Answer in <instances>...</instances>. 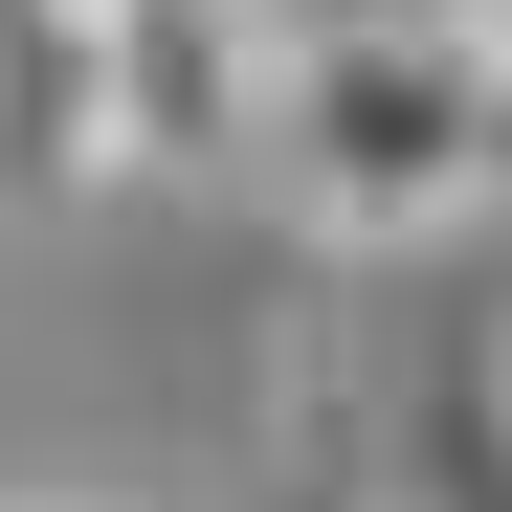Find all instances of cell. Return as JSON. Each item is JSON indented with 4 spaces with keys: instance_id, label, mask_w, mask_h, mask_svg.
<instances>
[{
    "instance_id": "obj_3",
    "label": "cell",
    "mask_w": 512,
    "mask_h": 512,
    "mask_svg": "<svg viewBox=\"0 0 512 512\" xmlns=\"http://www.w3.org/2000/svg\"><path fill=\"white\" fill-rule=\"evenodd\" d=\"M379 512H512V223L446 312H401L379 357Z\"/></svg>"
},
{
    "instance_id": "obj_1",
    "label": "cell",
    "mask_w": 512,
    "mask_h": 512,
    "mask_svg": "<svg viewBox=\"0 0 512 512\" xmlns=\"http://www.w3.org/2000/svg\"><path fill=\"white\" fill-rule=\"evenodd\" d=\"M268 156H290L312 245H357V268H446L512 223V90L468 67V23H401V0L268 45Z\"/></svg>"
},
{
    "instance_id": "obj_4",
    "label": "cell",
    "mask_w": 512,
    "mask_h": 512,
    "mask_svg": "<svg viewBox=\"0 0 512 512\" xmlns=\"http://www.w3.org/2000/svg\"><path fill=\"white\" fill-rule=\"evenodd\" d=\"M446 23H468V67H490V90H512V0H446Z\"/></svg>"
},
{
    "instance_id": "obj_2",
    "label": "cell",
    "mask_w": 512,
    "mask_h": 512,
    "mask_svg": "<svg viewBox=\"0 0 512 512\" xmlns=\"http://www.w3.org/2000/svg\"><path fill=\"white\" fill-rule=\"evenodd\" d=\"M90 134H112V179H245L268 0H90Z\"/></svg>"
}]
</instances>
